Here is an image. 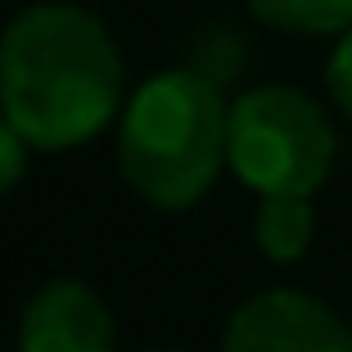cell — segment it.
I'll list each match as a JSON object with an SVG mask.
<instances>
[{"label":"cell","mask_w":352,"mask_h":352,"mask_svg":"<svg viewBox=\"0 0 352 352\" xmlns=\"http://www.w3.org/2000/svg\"><path fill=\"white\" fill-rule=\"evenodd\" d=\"M314 241V208L309 193H265L256 208V246L265 251V261H299Z\"/></svg>","instance_id":"8992f818"},{"label":"cell","mask_w":352,"mask_h":352,"mask_svg":"<svg viewBox=\"0 0 352 352\" xmlns=\"http://www.w3.org/2000/svg\"><path fill=\"white\" fill-rule=\"evenodd\" d=\"M121 82L116 39L82 6L44 0L0 34V111L34 150H73L107 131Z\"/></svg>","instance_id":"6da1fadb"},{"label":"cell","mask_w":352,"mask_h":352,"mask_svg":"<svg viewBox=\"0 0 352 352\" xmlns=\"http://www.w3.org/2000/svg\"><path fill=\"white\" fill-rule=\"evenodd\" d=\"M25 160H30V140L10 126V116L0 111V193H10L25 174Z\"/></svg>","instance_id":"9c48e42d"},{"label":"cell","mask_w":352,"mask_h":352,"mask_svg":"<svg viewBox=\"0 0 352 352\" xmlns=\"http://www.w3.org/2000/svg\"><path fill=\"white\" fill-rule=\"evenodd\" d=\"M20 352H116V318L82 280H49L20 314Z\"/></svg>","instance_id":"5b68a950"},{"label":"cell","mask_w":352,"mask_h":352,"mask_svg":"<svg viewBox=\"0 0 352 352\" xmlns=\"http://www.w3.org/2000/svg\"><path fill=\"white\" fill-rule=\"evenodd\" d=\"M251 15L285 34H342L352 30V0H246Z\"/></svg>","instance_id":"52a82bcc"},{"label":"cell","mask_w":352,"mask_h":352,"mask_svg":"<svg viewBox=\"0 0 352 352\" xmlns=\"http://www.w3.org/2000/svg\"><path fill=\"white\" fill-rule=\"evenodd\" d=\"M323 82H328V97L342 116H352V30L338 34L333 54H328V68H323Z\"/></svg>","instance_id":"ba28073f"},{"label":"cell","mask_w":352,"mask_h":352,"mask_svg":"<svg viewBox=\"0 0 352 352\" xmlns=\"http://www.w3.org/2000/svg\"><path fill=\"white\" fill-rule=\"evenodd\" d=\"M222 352H352V328L304 289H265L227 318Z\"/></svg>","instance_id":"277c9868"},{"label":"cell","mask_w":352,"mask_h":352,"mask_svg":"<svg viewBox=\"0 0 352 352\" xmlns=\"http://www.w3.org/2000/svg\"><path fill=\"white\" fill-rule=\"evenodd\" d=\"M227 121L232 107L222 102L217 78L198 68L150 78L121 111L116 155L126 184L160 212L193 208L227 160Z\"/></svg>","instance_id":"7a4b0ae2"},{"label":"cell","mask_w":352,"mask_h":352,"mask_svg":"<svg viewBox=\"0 0 352 352\" xmlns=\"http://www.w3.org/2000/svg\"><path fill=\"white\" fill-rule=\"evenodd\" d=\"M333 121L299 87L270 82L241 92L227 121V164L246 188L265 193H314L333 169Z\"/></svg>","instance_id":"3957f363"}]
</instances>
